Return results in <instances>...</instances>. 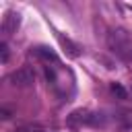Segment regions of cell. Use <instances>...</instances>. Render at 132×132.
<instances>
[{
  "label": "cell",
  "instance_id": "cell-1",
  "mask_svg": "<svg viewBox=\"0 0 132 132\" xmlns=\"http://www.w3.org/2000/svg\"><path fill=\"white\" fill-rule=\"evenodd\" d=\"M109 47L124 60H132V37L128 35L126 29H113L107 35Z\"/></svg>",
  "mask_w": 132,
  "mask_h": 132
},
{
  "label": "cell",
  "instance_id": "cell-2",
  "mask_svg": "<svg viewBox=\"0 0 132 132\" xmlns=\"http://www.w3.org/2000/svg\"><path fill=\"white\" fill-rule=\"evenodd\" d=\"M8 80L14 85V87H31L35 82V76L31 72V68H16L8 74Z\"/></svg>",
  "mask_w": 132,
  "mask_h": 132
},
{
  "label": "cell",
  "instance_id": "cell-3",
  "mask_svg": "<svg viewBox=\"0 0 132 132\" xmlns=\"http://www.w3.org/2000/svg\"><path fill=\"white\" fill-rule=\"evenodd\" d=\"M21 25V14L19 12H6V16L2 19V33L4 35H12Z\"/></svg>",
  "mask_w": 132,
  "mask_h": 132
},
{
  "label": "cell",
  "instance_id": "cell-4",
  "mask_svg": "<svg viewBox=\"0 0 132 132\" xmlns=\"http://www.w3.org/2000/svg\"><path fill=\"white\" fill-rule=\"evenodd\" d=\"M58 39H60V43H62V47H64V52L70 56V58H78V54H80V47L72 41V39H68V37H64V35H58Z\"/></svg>",
  "mask_w": 132,
  "mask_h": 132
},
{
  "label": "cell",
  "instance_id": "cell-5",
  "mask_svg": "<svg viewBox=\"0 0 132 132\" xmlns=\"http://www.w3.org/2000/svg\"><path fill=\"white\" fill-rule=\"evenodd\" d=\"M33 54H35L37 58L45 60V62H58V56H56V52H54V50H50V47H45V45H39V47H35V50H33Z\"/></svg>",
  "mask_w": 132,
  "mask_h": 132
},
{
  "label": "cell",
  "instance_id": "cell-6",
  "mask_svg": "<svg viewBox=\"0 0 132 132\" xmlns=\"http://www.w3.org/2000/svg\"><path fill=\"white\" fill-rule=\"evenodd\" d=\"M109 89H111V93H113L118 99H128V91H126L120 82H111V85H109Z\"/></svg>",
  "mask_w": 132,
  "mask_h": 132
},
{
  "label": "cell",
  "instance_id": "cell-7",
  "mask_svg": "<svg viewBox=\"0 0 132 132\" xmlns=\"http://www.w3.org/2000/svg\"><path fill=\"white\" fill-rule=\"evenodd\" d=\"M8 56H10V54H8V45L2 41V43H0V60H2V64L8 62Z\"/></svg>",
  "mask_w": 132,
  "mask_h": 132
},
{
  "label": "cell",
  "instance_id": "cell-8",
  "mask_svg": "<svg viewBox=\"0 0 132 132\" xmlns=\"http://www.w3.org/2000/svg\"><path fill=\"white\" fill-rule=\"evenodd\" d=\"M45 78H47L50 82H54V80H56V74H54V70H52L50 66H45Z\"/></svg>",
  "mask_w": 132,
  "mask_h": 132
},
{
  "label": "cell",
  "instance_id": "cell-9",
  "mask_svg": "<svg viewBox=\"0 0 132 132\" xmlns=\"http://www.w3.org/2000/svg\"><path fill=\"white\" fill-rule=\"evenodd\" d=\"M0 116H2V120H8V118H10V113H8L6 109H2V111H0Z\"/></svg>",
  "mask_w": 132,
  "mask_h": 132
},
{
  "label": "cell",
  "instance_id": "cell-10",
  "mask_svg": "<svg viewBox=\"0 0 132 132\" xmlns=\"http://www.w3.org/2000/svg\"><path fill=\"white\" fill-rule=\"evenodd\" d=\"M130 95H132V87H130Z\"/></svg>",
  "mask_w": 132,
  "mask_h": 132
}]
</instances>
